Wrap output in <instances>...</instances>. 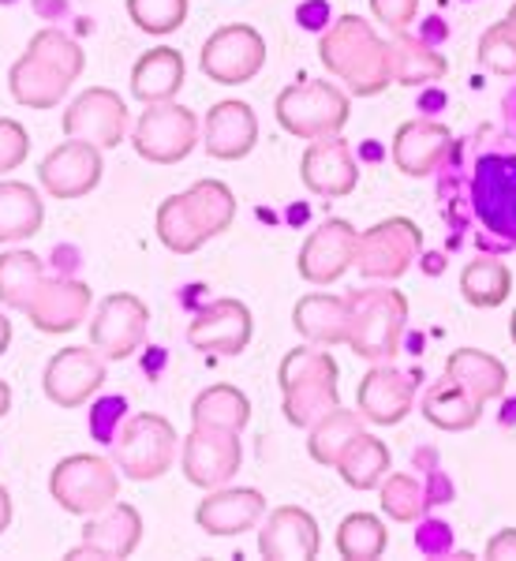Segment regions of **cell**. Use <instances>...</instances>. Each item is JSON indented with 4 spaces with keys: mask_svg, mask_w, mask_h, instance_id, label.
Listing matches in <instances>:
<instances>
[{
    "mask_svg": "<svg viewBox=\"0 0 516 561\" xmlns=\"http://www.w3.org/2000/svg\"><path fill=\"white\" fill-rule=\"evenodd\" d=\"M337 472L352 491H375L389 476V449L375 434H359L348 446V454L337 460Z\"/></svg>",
    "mask_w": 516,
    "mask_h": 561,
    "instance_id": "obj_37",
    "label": "cell"
},
{
    "mask_svg": "<svg viewBox=\"0 0 516 561\" xmlns=\"http://www.w3.org/2000/svg\"><path fill=\"white\" fill-rule=\"evenodd\" d=\"M378 502H382V513L393 524H420L434 505V494L415 476L393 472L382 479V486H378Z\"/></svg>",
    "mask_w": 516,
    "mask_h": 561,
    "instance_id": "obj_39",
    "label": "cell"
},
{
    "mask_svg": "<svg viewBox=\"0 0 516 561\" xmlns=\"http://www.w3.org/2000/svg\"><path fill=\"white\" fill-rule=\"evenodd\" d=\"M486 558L491 561H516V528H502L486 542Z\"/></svg>",
    "mask_w": 516,
    "mask_h": 561,
    "instance_id": "obj_47",
    "label": "cell"
},
{
    "mask_svg": "<svg viewBox=\"0 0 516 561\" xmlns=\"http://www.w3.org/2000/svg\"><path fill=\"white\" fill-rule=\"evenodd\" d=\"M232 221H237V195L221 180H198L184 195H172L158 206V240L176 255H195Z\"/></svg>",
    "mask_w": 516,
    "mask_h": 561,
    "instance_id": "obj_3",
    "label": "cell"
},
{
    "mask_svg": "<svg viewBox=\"0 0 516 561\" xmlns=\"http://www.w3.org/2000/svg\"><path fill=\"white\" fill-rule=\"evenodd\" d=\"M102 150L94 142L68 139L57 150L45 153V161L38 165V180L53 198H83L102 184Z\"/></svg>",
    "mask_w": 516,
    "mask_h": 561,
    "instance_id": "obj_18",
    "label": "cell"
},
{
    "mask_svg": "<svg viewBox=\"0 0 516 561\" xmlns=\"http://www.w3.org/2000/svg\"><path fill=\"white\" fill-rule=\"evenodd\" d=\"M356 248H359V232L352 229L344 217H330L322 221L311 237L303 240L296 270L307 285H333L356 266Z\"/></svg>",
    "mask_w": 516,
    "mask_h": 561,
    "instance_id": "obj_17",
    "label": "cell"
},
{
    "mask_svg": "<svg viewBox=\"0 0 516 561\" xmlns=\"http://www.w3.org/2000/svg\"><path fill=\"white\" fill-rule=\"evenodd\" d=\"M26 153H31V135H26V128L20 121H12V116H0V176L20 169Z\"/></svg>",
    "mask_w": 516,
    "mask_h": 561,
    "instance_id": "obj_43",
    "label": "cell"
},
{
    "mask_svg": "<svg viewBox=\"0 0 516 561\" xmlns=\"http://www.w3.org/2000/svg\"><path fill=\"white\" fill-rule=\"evenodd\" d=\"M452 131L438 121H409L393 135V165L404 176H431L446 161Z\"/></svg>",
    "mask_w": 516,
    "mask_h": 561,
    "instance_id": "obj_27",
    "label": "cell"
},
{
    "mask_svg": "<svg viewBox=\"0 0 516 561\" xmlns=\"http://www.w3.org/2000/svg\"><path fill=\"white\" fill-rule=\"evenodd\" d=\"M277 124L296 139H325V135H341L348 124V94L341 87L325 83V79H303L277 94Z\"/></svg>",
    "mask_w": 516,
    "mask_h": 561,
    "instance_id": "obj_6",
    "label": "cell"
},
{
    "mask_svg": "<svg viewBox=\"0 0 516 561\" xmlns=\"http://www.w3.org/2000/svg\"><path fill=\"white\" fill-rule=\"evenodd\" d=\"M266 65V42L255 26L248 23H232L214 31L203 45V71L206 79L221 87H240L251 83Z\"/></svg>",
    "mask_w": 516,
    "mask_h": 561,
    "instance_id": "obj_12",
    "label": "cell"
},
{
    "mask_svg": "<svg viewBox=\"0 0 516 561\" xmlns=\"http://www.w3.org/2000/svg\"><path fill=\"white\" fill-rule=\"evenodd\" d=\"M420 412H423V420L434 423L438 431H472L479 423V415H483V401L468 393L457 378L446 375L427 386V393H423V401H420Z\"/></svg>",
    "mask_w": 516,
    "mask_h": 561,
    "instance_id": "obj_30",
    "label": "cell"
},
{
    "mask_svg": "<svg viewBox=\"0 0 516 561\" xmlns=\"http://www.w3.org/2000/svg\"><path fill=\"white\" fill-rule=\"evenodd\" d=\"M45 280L42 259L34 251H8L0 255V304L12 311H26Z\"/></svg>",
    "mask_w": 516,
    "mask_h": 561,
    "instance_id": "obj_38",
    "label": "cell"
},
{
    "mask_svg": "<svg viewBox=\"0 0 516 561\" xmlns=\"http://www.w3.org/2000/svg\"><path fill=\"white\" fill-rule=\"evenodd\" d=\"M240 434L221 427H192V434L184 438V454H180L187 483L203 486V491H217L229 483L240 472Z\"/></svg>",
    "mask_w": 516,
    "mask_h": 561,
    "instance_id": "obj_14",
    "label": "cell"
},
{
    "mask_svg": "<svg viewBox=\"0 0 516 561\" xmlns=\"http://www.w3.org/2000/svg\"><path fill=\"white\" fill-rule=\"evenodd\" d=\"M472 206L491 237L516 243V153L491 150L475 161Z\"/></svg>",
    "mask_w": 516,
    "mask_h": 561,
    "instance_id": "obj_9",
    "label": "cell"
},
{
    "mask_svg": "<svg viewBox=\"0 0 516 561\" xmlns=\"http://www.w3.org/2000/svg\"><path fill=\"white\" fill-rule=\"evenodd\" d=\"M255 319H251L248 304L240 300H214L195 314L187 325V341L198 352H217V356H240L251 345Z\"/></svg>",
    "mask_w": 516,
    "mask_h": 561,
    "instance_id": "obj_19",
    "label": "cell"
},
{
    "mask_svg": "<svg viewBox=\"0 0 516 561\" xmlns=\"http://www.w3.org/2000/svg\"><path fill=\"white\" fill-rule=\"evenodd\" d=\"M415 547H420L423 554H431V558L449 554V550H452V531H449V524L423 517V520H420V531H415Z\"/></svg>",
    "mask_w": 516,
    "mask_h": 561,
    "instance_id": "obj_45",
    "label": "cell"
},
{
    "mask_svg": "<svg viewBox=\"0 0 516 561\" xmlns=\"http://www.w3.org/2000/svg\"><path fill=\"white\" fill-rule=\"evenodd\" d=\"M8 345H12V322H8V314L0 311V356L8 352Z\"/></svg>",
    "mask_w": 516,
    "mask_h": 561,
    "instance_id": "obj_49",
    "label": "cell"
},
{
    "mask_svg": "<svg viewBox=\"0 0 516 561\" xmlns=\"http://www.w3.org/2000/svg\"><path fill=\"white\" fill-rule=\"evenodd\" d=\"M509 293H513V270L502 259L483 255L460 270V296L472 307L491 311V307H502L509 300Z\"/></svg>",
    "mask_w": 516,
    "mask_h": 561,
    "instance_id": "obj_34",
    "label": "cell"
},
{
    "mask_svg": "<svg viewBox=\"0 0 516 561\" xmlns=\"http://www.w3.org/2000/svg\"><path fill=\"white\" fill-rule=\"evenodd\" d=\"M386 542H389V531L375 513H348L337 528V554L348 558V561L382 558Z\"/></svg>",
    "mask_w": 516,
    "mask_h": 561,
    "instance_id": "obj_40",
    "label": "cell"
},
{
    "mask_svg": "<svg viewBox=\"0 0 516 561\" xmlns=\"http://www.w3.org/2000/svg\"><path fill=\"white\" fill-rule=\"evenodd\" d=\"M251 420V401L237 386H210L195 397L192 423L195 427H221V431H243Z\"/></svg>",
    "mask_w": 516,
    "mask_h": 561,
    "instance_id": "obj_36",
    "label": "cell"
},
{
    "mask_svg": "<svg viewBox=\"0 0 516 561\" xmlns=\"http://www.w3.org/2000/svg\"><path fill=\"white\" fill-rule=\"evenodd\" d=\"M187 79L184 57L169 45H158V49L142 53L139 65L131 71V94L139 98L142 105H158V102H172L180 94Z\"/></svg>",
    "mask_w": 516,
    "mask_h": 561,
    "instance_id": "obj_29",
    "label": "cell"
},
{
    "mask_svg": "<svg viewBox=\"0 0 516 561\" xmlns=\"http://www.w3.org/2000/svg\"><path fill=\"white\" fill-rule=\"evenodd\" d=\"M121 415H124V401H121V397H108V401H102L94 409V420H90V427H94V434L102 442H113L116 438L113 420H121Z\"/></svg>",
    "mask_w": 516,
    "mask_h": 561,
    "instance_id": "obj_46",
    "label": "cell"
},
{
    "mask_svg": "<svg viewBox=\"0 0 516 561\" xmlns=\"http://www.w3.org/2000/svg\"><path fill=\"white\" fill-rule=\"evenodd\" d=\"M8 409H12V389H8V382H0V420L8 415Z\"/></svg>",
    "mask_w": 516,
    "mask_h": 561,
    "instance_id": "obj_50",
    "label": "cell"
},
{
    "mask_svg": "<svg viewBox=\"0 0 516 561\" xmlns=\"http://www.w3.org/2000/svg\"><path fill=\"white\" fill-rule=\"evenodd\" d=\"M479 65L491 68L494 76H516V23L509 15L483 34V42H479Z\"/></svg>",
    "mask_w": 516,
    "mask_h": 561,
    "instance_id": "obj_41",
    "label": "cell"
},
{
    "mask_svg": "<svg viewBox=\"0 0 516 561\" xmlns=\"http://www.w3.org/2000/svg\"><path fill=\"white\" fill-rule=\"evenodd\" d=\"M262 517H266V497L255 486H217L195 510L198 528L217 539L243 536V531L259 528Z\"/></svg>",
    "mask_w": 516,
    "mask_h": 561,
    "instance_id": "obj_23",
    "label": "cell"
},
{
    "mask_svg": "<svg viewBox=\"0 0 516 561\" xmlns=\"http://www.w3.org/2000/svg\"><path fill=\"white\" fill-rule=\"evenodd\" d=\"M322 550L319 520L300 505H280L259 528V554L274 561H311Z\"/></svg>",
    "mask_w": 516,
    "mask_h": 561,
    "instance_id": "obj_21",
    "label": "cell"
},
{
    "mask_svg": "<svg viewBox=\"0 0 516 561\" xmlns=\"http://www.w3.org/2000/svg\"><path fill=\"white\" fill-rule=\"evenodd\" d=\"M142 542V517L128 502H113L108 510L94 513L83 528V542L68 558H131Z\"/></svg>",
    "mask_w": 516,
    "mask_h": 561,
    "instance_id": "obj_22",
    "label": "cell"
},
{
    "mask_svg": "<svg viewBox=\"0 0 516 561\" xmlns=\"http://www.w3.org/2000/svg\"><path fill=\"white\" fill-rule=\"evenodd\" d=\"M176 446H180V434L165 415L139 412L116 431L113 460L135 483H150V479H161L176 465Z\"/></svg>",
    "mask_w": 516,
    "mask_h": 561,
    "instance_id": "obj_7",
    "label": "cell"
},
{
    "mask_svg": "<svg viewBox=\"0 0 516 561\" xmlns=\"http://www.w3.org/2000/svg\"><path fill=\"white\" fill-rule=\"evenodd\" d=\"M420 397V378L404 375L397 367H375L359 382V415L378 427H393L415 409Z\"/></svg>",
    "mask_w": 516,
    "mask_h": 561,
    "instance_id": "obj_24",
    "label": "cell"
},
{
    "mask_svg": "<svg viewBox=\"0 0 516 561\" xmlns=\"http://www.w3.org/2000/svg\"><path fill=\"white\" fill-rule=\"evenodd\" d=\"M277 382H280V393H285V420L293 423V427L311 431L322 415L341 409L337 359L322 345L288 352V356L280 359Z\"/></svg>",
    "mask_w": 516,
    "mask_h": 561,
    "instance_id": "obj_4",
    "label": "cell"
},
{
    "mask_svg": "<svg viewBox=\"0 0 516 561\" xmlns=\"http://www.w3.org/2000/svg\"><path fill=\"white\" fill-rule=\"evenodd\" d=\"M509 337H513V345H516V311H513V319H509Z\"/></svg>",
    "mask_w": 516,
    "mask_h": 561,
    "instance_id": "obj_51",
    "label": "cell"
},
{
    "mask_svg": "<svg viewBox=\"0 0 516 561\" xmlns=\"http://www.w3.org/2000/svg\"><path fill=\"white\" fill-rule=\"evenodd\" d=\"M128 15L147 34H172L187 20V0H128Z\"/></svg>",
    "mask_w": 516,
    "mask_h": 561,
    "instance_id": "obj_42",
    "label": "cell"
},
{
    "mask_svg": "<svg viewBox=\"0 0 516 561\" xmlns=\"http://www.w3.org/2000/svg\"><path fill=\"white\" fill-rule=\"evenodd\" d=\"M259 142V116L248 102H217L210 113H206L203 124V147L210 158L217 161H240L255 150Z\"/></svg>",
    "mask_w": 516,
    "mask_h": 561,
    "instance_id": "obj_25",
    "label": "cell"
},
{
    "mask_svg": "<svg viewBox=\"0 0 516 561\" xmlns=\"http://www.w3.org/2000/svg\"><path fill=\"white\" fill-rule=\"evenodd\" d=\"M509 20H513V23H516V4H513V8H509Z\"/></svg>",
    "mask_w": 516,
    "mask_h": 561,
    "instance_id": "obj_52",
    "label": "cell"
},
{
    "mask_svg": "<svg viewBox=\"0 0 516 561\" xmlns=\"http://www.w3.org/2000/svg\"><path fill=\"white\" fill-rule=\"evenodd\" d=\"M370 12H375L378 23L393 26V31H404V26L420 15V0H370Z\"/></svg>",
    "mask_w": 516,
    "mask_h": 561,
    "instance_id": "obj_44",
    "label": "cell"
},
{
    "mask_svg": "<svg viewBox=\"0 0 516 561\" xmlns=\"http://www.w3.org/2000/svg\"><path fill=\"white\" fill-rule=\"evenodd\" d=\"M198 139H203L198 135V116L176 102L147 105V113L139 116L131 135L139 158L153 161V165H176V161H184L195 150Z\"/></svg>",
    "mask_w": 516,
    "mask_h": 561,
    "instance_id": "obj_11",
    "label": "cell"
},
{
    "mask_svg": "<svg viewBox=\"0 0 516 561\" xmlns=\"http://www.w3.org/2000/svg\"><path fill=\"white\" fill-rule=\"evenodd\" d=\"M49 494L57 497V505L65 513L94 517V513L108 510L121 497V468H116V460L94 454L65 457L49 476Z\"/></svg>",
    "mask_w": 516,
    "mask_h": 561,
    "instance_id": "obj_8",
    "label": "cell"
},
{
    "mask_svg": "<svg viewBox=\"0 0 516 561\" xmlns=\"http://www.w3.org/2000/svg\"><path fill=\"white\" fill-rule=\"evenodd\" d=\"M389 53H393V83H404V87L438 83L449 68L438 49H431L423 38H412V34H404V31H397L393 38H389Z\"/></svg>",
    "mask_w": 516,
    "mask_h": 561,
    "instance_id": "obj_33",
    "label": "cell"
},
{
    "mask_svg": "<svg viewBox=\"0 0 516 561\" xmlns=\"http://www.w3.org/2000/svg\"><path fill=\"white\" fill-rule=\"evenodd\" d=\"M364 431V415L348 412V409H333L330 415H322L311 427V438H307V454L311 460H319L325 468H337V460L348 454V446L359 438Z\"/></svg>",
    "mask_w": 516,
    "mask_h": 561,
    "instance_id": "obj_35",
    "label": "cell"
},
{
    "mask_svg": "<svg viewBox=\"0 0 516 561\" xmlns=\"http://www.w3.org/2000/svg\"><path fill=\"white\" fill-rule=\"evenodd\" d=\"M300 176H303L307 192H314L322 198H344L356 192L359 165H356V158H352V147L341 135H325V139H314L311 147L303 150Z\"/></svg>",
    "mask_w": 516,
    "mask_h": 561,
    "instance_id": "obj_20",
    "label": "cell"
},
{
    "mask_svg": "<svg viewBox=\"0 0 516 561\" xmlns=\"http://www.w3.org/2000/svg\"><path fill=\"white\" fill-rule=\"evenodd\" d=\"M319 57L333 79L348 87L356 98H375L393 83V53L389 42L375 34V26L359 15H341L319 42Z\"/></svg>",
    "mask_w": 516,
    "mask_h": 561,
    "instance_id": "obj_1",
    "label": "cell"
},
{
    "mask_svg": "<svg viewBox=\"0 0 516 561\" xmlns=\"http://www.w3.org/2000/svg\"><path fill=\"white\" fill-rule=\"evenodd\" d=\"M45 221V206L38 192L20 180H4L0 184V243L31 240Z\"/></svg>",
    "mask_w": 516,
    "mask_h": 561,
    "instance_id": "obj_32",
    "label": "cell"
},
{
    "mask_svg": "<svg viewBox=\"0 0 516 561\" xmlns=\"http://www.w3.org/2000/svg\"><path fill=\"white\" fill-rule=\"evenodd\" d=\"M423 251V232L412 217H386L375 229L359 232L356 270L367 280H397Z\"/></svg>",
    "mask_w": 516,
    "mask_h": 561,
    "instance_id": "obj_10",
    "label": "cell"
},
{
    "mask_svg": "<svg viewBox=\"0 0 516 561\" xmlns=\"http://www.w3.org/2000/svg\"><path fill=\"white\" fill-rule=\"evenodd\" d=\"M90 288L83 280H68V277H53L42 280L38 296L26 307V319L38 325L42 333H71L79 330L90 311Z\"/></svg>",
    "mask_w": 516,
    "mask_h": 561,
    "instance_id": "obj_26",
    "label": "cell"
},
{
    "mask_svg": "<svg viewBox=\"0 0 516 561\" xmlns=\"http://www.w3.org/2000/svg\"><path fill=\"white\" fill-rule=\"evenodd\" d=\"M105 382V356L94 345H71L60 348L57 356L45 364V397L57 409H83L90 397Z\"/></svg>",
    "mask_w": 516,
    "mask_h": 561,
    "instance_id": "obj_15",
    "label": "cell"
},
{
    "mask_svg": "<svg viewBox=\"0 0 516 561\" xmlns=\"http://www.w3.org/2000/svg\"><path fill=\"white\" fill-rule=\"evenodd\" d=\"M348 322H352L348 296L311 293L293 307V325L300 330V337L322 348L348 345Z\"/></svg>",
    "mask_w": 516,
    "mask_h": 561,
    "instance_id": "obj_28",
    "label": "cell"
},
{
    "mask_svg": "<svg viewBox=\"0 0 516 561\" xmlns=\"http://www.w3.org/2000/svg\"><path fill=\"white\" fill-rule=\"evenodd\" d=\"M446 375L457 378L460 386L468 389L479 401H497L509 386V370L497 356L491 352H479V348H457L452 356L446 359Z\"/></svg>",
    "mask_w": 516,
    "mask_h": 561,
    "instance_id": "obj_31",
    "label": "cell"
},
{
    "mask_svg": "<svg viewBox=\"0 0 516 561\" xmlns=\"http://www.w3.org/2000/svg\"><path fill=\"white\" fill-rule=\"evenodd\" d=\"M83 65L87 57L79 49V42L68 38L57 26H45L12 65L8 87H12L15 102L26 108H53L71 90V83L83 76Z\"/></svg>",
    "mask_w": 516,
    "mask_h": 561,
    "instance_id": "obj_2",
    "label": "cell"
},
{
    "mask_svg": "<svg viewBox=\"0 0 516 561\" xmlns=\"http://www.w3.org/2000/svg\"><path fill=\"white\" fill-rule=\"evenodd\" d=\"M8 524H12V497H8V491L0 486V536L8 531Z\"/></svg>",
    "mask_w": 516,
    "mask_h": 561,
    "instance_id": "obj_48",
    "label": "cell"
},
{
    "mask_svg": "<svg viewBox=\"0 0 516 561\" xmlns=\"http://www.w3.org/2000/svg\"><path fill=\"white\" fill-rule=\"evenodd\" d=\"M150 311L139 296L113 293L98 304L94 319H90V345L102 352L105 359H128L147 341Z\"/></svg>",
    "mask_w": 516,
    "mask_h": 561,
    "instance_id": "obj_13",
    "label": "cell"
},
{
    "mask_svg": "<svg viewBox=\"0 0 516 561\" xmlns=\"http://www.w3.org/2000/svg\"><path fill=\"white\" fill-rule=\"evenodd\" d=\"M348 311V348L370 364L393 359L409 325V300L401 288H352Z\"/></svg>",
    "mask_w": 516,
    "mask_h": 561,
    "instance_id": "obj_5",
    "label": "cell"
},
{
    "mask_svg": "<svg viewBox=\"0 0 516 561\" xmlns=\"http://www.w3.org/2000/svg\"><path fill=\"white\" fill-rule=\"evenodd\" d=\"M65 135L79 142H94L98 150H113L128 135V108L124 98L108 87H90L65 113Z\"/></svg>",
    "mask_w": 516,
    "mask_h": 561,
    "instance_id": "obj_16",
    "label": "cell"
}]
</instances>
